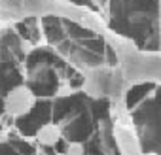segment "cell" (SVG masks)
<instances>
[{"label": "cell", "instance_id": "1", "mask_svg": "<svg viewBox=\"0 0 161 155\" xmlns=\"http://www.w3.org/2000/svg\"><path fill=\"white\" fill-rule=\"evenodd\" d=\"M25 42L14 29L0 30V114L8 93L25 83Z\"/></svg>", "mask_w": 161, "mask_h": 155}, {"label": "cell", "instance_id": "2", "mask_svg": "<svg viewBox=\"0 0 161 155\" xmlns=\"http://www.w3.org/2000/svg\"><path fill=\"white\" fill-rule=\"evenodd\" d=\"M127 78L123 76L119 66L101 64L86 74L84 93L93 100H108V99H121L125 93Z\"/></svg>", "mask_w": 161, "mask_h": 155}, {"label": "cell", "instance_id": "3", "mask_svg": "<svg viewBox=\"0 0 161 155\" xmlns=\"http://www.w3.org/2000/svg\"><path fill=\"white\" fill-rule=\"evenodd\" d=\"M53 121V100L51 99H38L36 106L23 117L15 119V129L25 138H34L40 127Z\"/></svg>", "mask_w": 161, "mask_h": 155}, {"label": "cell", "instance_id": "4", "mask_svg": "<svg viewBox=\"0 0 161 155\" xmlns=\"http://www.w3.org/2000/svg\"><path fill=\"white\" fill-rule=\"evenodd\" d=\"M36 102H38V97L23 83V85L12 89V91L8 93V97L4 99V112H6L10 117L17 119V117L27 115V114L36 106Z\"/></svg>", "mask_w": 161, "mask_h": 155}, {"label": "cell", "instance_id": "5", "mask_svg": "<svg viewBox=\"0 0 161 155\" xmlns=\"http://www.w3.org/2000/svg\"><path fill=\"white\" fill-rule=\"evenodd\" d=\"M14 30L19 34V38L25 44H38L40 36H42V25H40V17L31 15V17H23L17 19L14 23Z\"/></svg>", "mask_w": 161, "mask_h": 155}, {"label": "cell", "instance_id": "6", "mask_svg": "<svg viewBox=\"0 0 161 155\" xmlns=\"http://www.w3.org/2000/svg\"><path fill=\"white\" fill-rule=\"evenodd\" d=\"M0 155H36V149L25 138L10 134L8 140L0 142Z\"/></svg>", "mask_w": 161, "mask_h": 155}, {"label": "cell", "instance_id": "7", "mask_svg": "<svg viewBox=\"0 0 161 155\" xmlns=\"http://www.w3.org/2000/svg\"><path fill=\"white\" fill-rule=\"evenodd\" d=\"M34 138H36V144H40L42 147H55L64 136H63L61 125L55 123V121H49L44 127H40V131L36 132Z\"/></svg>", "mask_w": 161, "mask_h": 155}, {"label": "cell", "instance_id": "8", "mask_svg": "<svg viewBox=\"0 0 161 155\" xmlns=\"http://www.w3.org/2000/svg\"><path fill=\"white\" fill-rule=\"evenodd\" d=\"M63 155H87L86 149V142H80V140H66V147Z\"/></svg>", "mask_w": 161, "mask_h": 155}, {"label": "cell", "instance_id": "9", "mask_svg": "<svg viewBox=\"0 0 161 155\" xmlns=\"http://www.w3.org/2000/svg\"><path fill=\"white\" fill-rule=\"evenodd\" d=\"M10 138V132L6 131V127L0 123V142H4V140H8Z\"/></svg>", "mask_w": 161, "mask_h": 155}, {"label": "cell", "instance_id": "10", "mask_svg": "<svg viewBox=\"0 0 161 155\" xmlns=\"http://www.w3.org/2000/svg\"><path fill=\"white\" fill-rule=\"evenodd\" d=\"M2 115H4V114H0V117H2Z\"/></svg>", "mask_w": 161, "mask_h": 155}]
</instances>
